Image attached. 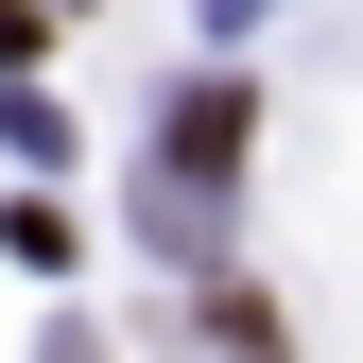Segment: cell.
Instances as JSON below:
<instances>
[{
    "mask_svg": "<svg viewBox=\"0 0 363 363\" xmlns=\"http://www.w3.org/2000/svg\"><path fill=\"white\" fill-rule=\"evenodd\" d=\"M225 156H242V86H173V121H156V191L191 208Z\"/></svg>",
    "mask_w": 363,
    "mask_h": 363,
    "instance_id": "1",
    "label": "cell"
}]
</instances>
